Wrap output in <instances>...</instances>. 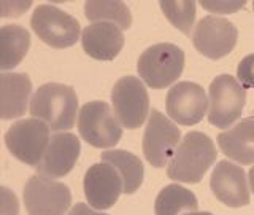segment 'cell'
I'll use <instances>...</instances> for the list:
<instances>
[{
  "label": "cell",
  "mask_w": 254,
  "mask_h": 215,
  "mask_svg": "<svg viewBox=\"0 0 254 215\" xmlns=\"http://www.w3.org/2000/svg\"><path fill=\"white\" fill-rule=\"evenodd\" d=\"M218 156L213 140L203 132L190 131L181 139L173 158L167 166V175L183 183H197L214 164Z\"/></svg>",
  "instance_id": "obj_1"
},
{
  "label": "cell",
  "mask_w": 254,
  "mask_h": 215,
  "mask_svg": "<svg viewBox=\"0 0 254 215\" xmlns=\"http://www.w3.org/2000/svg\"><path fill=\"white\" fill-rule=\"evenodd\" d=\"M30 115L48 124L53 131L71 129L76 121L78 98L71 86L46 83L35 91L30 101Z\"/></svg>",
  "instance_id": "obj_2"
},
{
  "label": "cell",
  "mask_w": 254,
  "mask_h": 215,
  "mask_svg": "<svg viewBox=\"0 0 254 215\" xmlns=\"http://www.w3.org/2000/svg\"><path fill=\"white\" fill-rule=\"evenodd\" d=\"M185 69V51L173 43H156L146 48L138 58L140 78L153 90L170 86Z\"/></svg>",
  "instance_id": "obj_3"
},
{
  "label": "cell",
  "mask_w": 254,
  "mask_h": 215,
  "mask_svg": "<svg viewBox=\"0 0 254 215\" xmlns=\"http://www.w3.org/2000/svg\"><path fill=\"white\" fill-rule=\"evenodd\" d=\"M79 135L95 148L115 147L123 137V124L107 102L91 101L78 113Z\"/></svg>",
  "instance_id": "obj_4"
},
{
  "label": "cell",
  "mask_w": 254,
  "mask_h": 215,
  "mask_svg": "<svg viewBox=\"0 0 254 215\" xmlns=\"http://www.w3.org/2000/svg\"><path fill=\"white\" fill-rule=\"evenodd\" d=\"M50 127L37 118L13 123L5 134V145L21 163L37 167L50 145Z\"/></svg>",
  "instance_id": "obj_5"
},
{
  "label": "cell",
  "mask_w": 254,
  "mask_h": 215,
  "mask_svg": "<svg viewBox=\"0 0 254 215\" xmlns=\"http://www.w3.org/2000/svg\"><path fill=\"white\" fill-rule=\"evenodd\" d=\"M208 101V121L226 129L242 116L246 104V90L232 75L222 74L210 83Z\"/></svg>",
  "instance_id": "obj_6"
},
{
  "label": "cell",
  "mask_w": 254,
  "mask_h": 215,
  "mask_svg": "<svg viewBox=\"0 0 254 215\" xmlns=\"http://www.w3.org/2000/svg\"><path fill=\"white\" fill-rule=\"evenodd\" d=\"M30 26L38 38L53 48H68L79 38V22L54 5H38L32 13Z\"/></svg>",
  "instance_id": "obj_7"
},
{
  "label": "cell",
  "mask_w": 254,
  "mask_h": 215,
  "mask_svg": "<svg viewBox=\"0 0 254 215\" xmlns=\"http://www.w3.org/2000/svg\"><path fill=\"white\" fill-rule=\"evenodd\" d=\"M181 140L180 127L157 108L149 111V119L143 134V155L154 167L170 163Z\"/></svg>",
  "instance_id": "obj_8"
},
{
  "label": "cell",
  "mask_w": 254,
  "mask_h": 215,
  "mask_svg": "<svg viewBox=\"0 0 254 215\" xmlns=\"http://www.w3.org/2000/svg\"><path fill=\"white\" fill-rule=\"evenodd\" d=\"M111 102L118 119L127 129L140 127L149 113V96L140 78H119L111 90Z\"/></svg>",
  "instance_id": "obj_9"
},
{
  "label": "cell",
  "mask_w": 254,
  "mask_h": 215,
  "mask_svg": "<svg viewBox=\"0 0 254 215\" xmlns=\"http://www.w3.org/2000/svg\"><path fill=\"white\" fill-rule=\"evenodd\" d=\"M22 196L29 215H65L71 204L67 185L38 174L27 180Z\"/></svg>",
  "instance_id": "obj_10"
},
{
  "label": "cell",
  "mask_w": 254,
  "mask_h": 215,
  "mask_svg": "<svg viewBox=\"0 0 254 215\" xmlns=\"http://www.w3.org/2000/svg\"><path fill=\"white\" fill-rule=\"evenodd\" d=\"M237 40L238 30L235 24L218 16H205L192 32L195 50L210 59H221L232 53Z\"/></svg>",
  "instance_id": "obj_11"
},
{
  "label": "cell",
  "mask_w": 254,
  "mask_h": 215,
  "mask_svg": "<svg viewBox=\"0 0 254 215\" xmlns=\"http://www.w3.org/2000/svg\"><path fill=\"white\" fill-rule=\"evenodd\" d=\"M208 99L203 88L192 82H180L169 90L165 99L167 113L183 126L200 123L208 113Z\"/></svg>",
  "instance_id": "obj_12"
},
{
  "label": "cell",
  "mask_w": 254,
  "mask_h": 215,
  "mask_svg": "<svg viewBox=\"0 0 254 215\" xmlns=\"http://www.w3.org/2000/svg\"><path fill=\"white\" fill-rule=\"evenodd\" d=\"M84 196L91 207L107 211L113 207L121 193H124V182L116 167L108 163L94 164L84 175Z\"/></svg>",
  "instance_id": "obj_13"
},
{
  "label": "cell",
  "mask_w": 254,
  "mask_h": 215,
  "mask_svg": "<svg viewBox=\"0 0 254 215\" xmlns=\"http://www.w3.org/2000/svg\"><path fill=\"white\" fill-rule=\"evenodd\" d=\"M210 188L216 199L229 207L250 204V188L242 166L222 159L210 177Z\"/></svg>",
  "instance_id": "obj_14"
},
{
  "label": "cell",
  "mask_w": 254,
  "mask_h": 215,
  "mask_svg": "<svg viewBox=\"0 0 254 215\" xmlns=\"http://www.w3.org/2000/svg\"><path fill=\"white\" fill-rule=\"evenodd\" d=\"M79 151H81V143L75 134H54L42 161L37 166V172L50 179L64 177L75 167L79 158Z\"/></svg>",
  "instance_id": "obj_15"
},
{
  "label": "cell",
  "mask_w": 254,
  "mask_h": 215,
  "mask_svg": "<svg viewBox=\"0 0 254 215\" xmlns=\"http://www.w3.org/2000/svg\"><path fill=\"white\" fill-rule=\"evenodd\" d=\"M81 45L86 54L97 61H113L124 46V35L116 24L92 22L83 29Z\"/></svg>",
  "instance_id": "obj_16"
},
{
  "label": "cell",
  "mask_w": 254,
  "mask_h": 215,
  "mask_svg": "<svg viewBox=\"0 0 254 215\" xmlns=\"http://www.w3.org/2000/svg\"><path fill=\"white\" fill-rule=\"evenodd\" d=\"M218 147L229 159L240 164L254 163V116L243 118L240 123L218 135Z\"/></svg>",
  "instance_id": "obj_17"
},
{
  "label": "cell",
  "mask_w": 254,
  "mask_h": 215,
  "mask_svg": "<svg viewBox=\"0 0 254 215\" xmlns=\"http://www.w3.org/2000/svg\"><path fill=\"white\" fill-rule=\"evenodd\" d=\"M0 101H2V118L13 119L26 113L32 94V82L26 74H8L0 77Z\"/></svg>",
  "instance_id": "obj_18"
},
{
  "label": "cell",
  "mask_w": 254,
  "mask_h": 215,
  "mask_svg": "<svg viewBox=\"0 0 254 215\" xmlns=\"http://www.w3.org/2000/svg\"><path fill=\"white\" fill-rule=\"evenodd\" d=\"M30 48L27 29L18 24H5L0 29V69L3 72L19 66Z\"/></svg>",
  "instance_id": "obj_19"
},
{
  "label": "cell",
  "mask_w": 254,
  "mask_h": 215,
  "mask_svg": "<svg viewBox=\"0 0 254 215\" xmlns=\"http://www.w3.org/2000/svg\"><path fill=\"white\" fill-rule=\"evenodd\" d=\"M102 161L116 167L121 174L126 195H132L140 188L145 177V167L138 156L126 150H108L102 153Z\"/></svg>",
  "instance_id": "obj_20"
},
{
  "label": "cell",
  "mask_w": 254,
  "mask_h": 215,
  "mask_svg": "<svg viewBox=\"0 0 254 215\" xmlns=\"http://www.w3.org/2000/svg\"><path fill=\"white\" fill-rule=\"evenodd\" d=\"M198 201L190 190L172 183L161 190L154 203L156 215H181L183 212H197Z\"/></svg>",
  "instance_id": "obj_21"
},
{
  "label": "cell",
  "mask_w": 254,
  "mask_h": 215,
  "mask_svg": "<svg viewBox=\"0 0 254 215\" xmlns=\"http://www.w3.org/2000/svg\"><path fill=\"white\" fill-rule=\"evenodd\" d=\"M84 14L92 22H111L121 30L132 24V14L124 2H86Z\"/></svg>",
  "instance_id": "obj_22"
},
{
  "label": "cell",
  "mask_w": 254,
  "mask_h": 215,
  "mask_svg": "<svg viewBox=\"0 0 254 215\" xmlns=\"http://www.w3.org/2000/svg\"><path fill=\"white\" fill-rule=\"evenodd\" d=\"M165 14L175 27L185 34H190L195 19V2H161L159 3Z\"/></svg>",
  "instance_id": "obj_23"
},
{
  "label": "cell",
  "mask_w": 254,
  "mask_h": 215,
  "mask_svg": "<svg viewBox=\"0 0 254 215\" xmlns=\"http://www.w3.org/2000/svg\"><path fill=\"white\" fill-rule=\"evenodd\" d=\"M237 78L245 88H254V54H248L237 67Z\"/></svg>",
  "instance_id": "obj_24"
},
{
  "label": "cell",
  "mask_w": 254,
  "mask_h": 215,
  "mask_svg": "<svg viewBox=\"0 0 254 215\" xmlns=\"http://www.w3.org/2000/svg\"><path fill=\"white\" fill-rule=\"evenodd\" d=\"M205 10H208L211 13H218V14H229V13H235L246 5V2H202L200 3Z\"/></svg>",
  "instance_id": "obj_25"
},
{
  "label": "cell",
  "mask_w": 254,
  "mask_h": 215,
  "mask_svg": "<svg viewBox=\"0 0 254 215\" xmlns=\"http://www.w3.org/2000/svg\"><path fill=\"white\" fill-rule=\"evenodd\" d=\"M3 195V215H18V199L6 187L2 188Z\"/></svg>",
  "instance_id": "obj_26"
},
{
  "label": "cell",
  "mask_w": 254,
  "mask_h": 215,
  "mask_svg": "<svg viewBox=\"0 0 254 215\" xmlns=\"http://www.w3.org/2000/svg\"><path fill=\"white\" fill-rule=\"evenodd\" d=\"M68 215H108V214L94 211V209H91V207L87 206V204H84V203H76L73 207H71V211L68 212Z\"/></svg>",
  "instance_id": "obj_27"
},
{
  "label": "cell",
  "mask_w": 254,
  "mask_h": 215,
  "mask_svg": "<svg viewBox=\"0 0 254 215\" xmlns=\"http://www.w3.org/2000/svg\"><path fill=\"white\" fill-rule=\"evenodd\" d=\"M248 175H250V177H248L250 179V187H251V191L254 193V166L250 169V174Z\"/></svg>",
  "instance_id": "obj_28"
},
{
  "label": "cell",
  "mask_w": 254,
  "mask_h": 215,
  "mask_svg": "<svg viewBox=\"0 0 254 215\" xmlns=\"http://www.w3.org/2000/svg\"><path fill=\"white\" fill-rule=\"evenodd\" d=\"M183 215H213L211 212H188V214H183Z\"/></svg>",
  "instance_id": "obj_29"
},
{
  "label": "cell",
  "mask_w": 254,
  "mask_h": 215,
  "mask_svg": "<svg viewBox=\"0 0 254 215\" xmlns=\"http://www.w3.org/2000/svg\"><path fill=\"white\" fill-rule=\"evenodd\" d=\"M253 8H254V3H253Z\"/></svg>",
  "instance_id": "obj_30"
}]
</instances>
